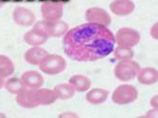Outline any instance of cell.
<instances>
[{"label": "cell", "mask_w": 158, "mask_h": 118, "mask_svg": "<svg viewBox=\"0 0 158 118\" xmlns=\"http://www.w3.org/2000/svg\"><path fill=\"white\" fill-rule=\"evenodd\" d=\"M64 53L77 62H95L108 56L114 46V35L107 26L85 23L69 29L64 36Z\"/></svg>", "instance_id": "obj_1"}, {"label": "cell", "mask_w": 158, "mask_h": 118, "mask_svg": "<svg viewBox=\"0 0 158 118\" xmlns=\"http://www.w3.org/2000/svg\"><path fill=\"white\" fill-rule=\"evenodd\" d=\"M39 69L46 75L56 76L63 73L66 66L65 59L58 54H48L39 63Z\"/></svg>", "instance_id": "obj_2"}, {"label": "cell", "mask_w": 158, "mask_h": 118, "mask_svg": "<svg viewBox=\"0 0 158 118\" xmlns=\"http://www.w3.org/2000/svg\"><path fill=\"white\" fill-rule=\"evenodd\" d=\"M33 26L44 31L48 36V38L64 37L69 31V25L62 19L56 21H37L34 23Z\"/></svg>", "instance_id": "obj_3"}, {"label": "cell", "mask_w": 158, "mask_h": 118, "mask_svg": "<svg viewBox=\"0 0 158 118\" xmlns=\"http://www.w3.org/2000/svg\"><path fill=\"white\" fill-rule=\"evenodd\" d=\"M140 65L137 62L132 60L119 61L114 68V74L119 81L129 82L134 80L140 69Z\"/></svg>", "instance_id": "obj_4"}, {"label": "cell", "mask_w": 158, "mask_h": 118, "mask_svg": "<svg viewBox=\"0 0 158 118\" xmlns=\"http://www.w3.org/2000/svg\"><path fill=\"white\" fill-rule=\"evenodd\" d=\"M138 97V91L134 85L121 84L114 90L112 101L117 105H128L135 102Z\"/></svg>", "instance_id": "obj_5"}, {"label": "cell", "mask_w": 158, "mask_h": 118, "mask_svg": "<svg viewBox=\"0 0 158 118\" xmlns=\"http://www.w3.org/2000/svg\"><path fill=\"white\" fill-rule=\"evenodd\" d=\"M114 35V43L118 47L125 48H133L140 42V34L132 27L124 26L119 28Z\"/></svg>", "instance_id": "obj_6"}, {"label": "cell", "mask_w": 158, "mask_h": 118, "mask_svg": "<svg viewBox=\"0 0 158 118\" xmlns=\"http://www.w3.org/2000/svg\"><path fill=\"white\" fill-rule=\"evenodd\" d=\"M40 10L43 20H60L64 15V3L60 0H47L42 3Z\"/></svg>", "instance_id": "obj_7"}, {"label": "cell", "mask_w": 158, "mask_h": 118, "mask_svg": "<svg viewBox=\"0 0 158 118\" xmlns=\"http://www.w3.org/2000/svg\"><path fill=\"white\" fill-rule=\"evenodd\" d=\"M84 18L86 23L98 24L104 26H109L112 23V18L109 12L100 7H91L85 10Z\"/></svg>", "instance_id": "obj_8"}, {"label": "cell", "mask_w": 158, "mask_h": 118, "mask_svg": "<svg viewBox=\"0 0 158 118\" xmlns=\"http://www.w3.org/2000/svg\"><path fill=\"white\" fill-rule=\"evenodd\" d=\"M11 16L14 23L23 27L31 26L36 22L35 13L31 9L23 6H17L14 8Z\"/></svg>", "instance_id": "obj_9"}, {"label": "cell", "mask_w": 158, "mask_h": 118, "mask_svg": "<svg viewBox=\"0 0 158 118\" xmlns=\"http://www.w3.org/2000/svg\"><path fill=\"white\" fill-rule=\"evenodd\" d=\"M21 80L24 83L26 89L37 90L43 87L45 83V78L42 74L35 70H28L22 74Z\"/></svg>", "instance_id": "obj_10"}, {"label": "cell", "mask_w": 158, "mask_h": 118, "mask_svg": "<svg viewBox=\"0 0 158 118\" xmlns=\"http://www.w3.org/2000/svg\"><path fill=\"white\" fill-rule=\"evenodd\" d=\"M110 10L117 16H128L135 10V4L132 0H114L109 5Z\"/></svg>", "instance_id": "obj_11"}, {"label": "cell", "mask_w": 158, "mask_h": 118, "mask_svg": "<svg viewBox=\"0 0 158 118\" xmlns=\"http://www.w3.org/2000/svg\"><path fill=\"white\" fill-rule=\"evenodd\" d=\"M48 36L44 32L40 31L36 27H32L31 31L25 33L24 35V41L27 45L31 47H41L48 42Z\"/></svg>", "instance_id": "obj_12"}, {"label": "cell", "mask_w": 158, "mask_h": 118, "mask_svg": "<svg viewBox=\"0 0 158 118\" xmlns=\"http://www.w3.org/2000/svg\"><path fill=\"white\" fill-rule=\"evenodd\" d=\"M16 103L24 109H34L39 107L36 96H35V90L31 89H25L18 95H16L15 97Z\"/></svg>", "instance_id": "obj_13"}, {"label": "cell", "mask_w": 158, "mask_h": 118, "mask_svg": "<svg viewBox=\"0 0 158 118\" xmlns=\"http://www.w3.org/2000/svg\"><path fill=\"white\" fill-rule=\"evenodd\" d=\"M48 52L41 47H31L24 54V60L26 63L31 65H39L41 61L44 59Z\"/></svg>", "instance_id": "obj_14"}, {"label": "cell", "mask_w": 158, "mask_h": 118, "mask_svg": "<svg viewBox=\"0 0 158 118\" xmlns=\"http://www.w3.org/2000/svg\"><path fill=\"white\" fill-rule=\"evenodd\" d=\"M137 81L142 85H152L158 80V71L153 67L140 68L137 76Z\"/></svg>", "instance_id": "obj_15"}, {"label": "cell", "mask_w": 158, "mask_h": 118, "mask_svg": "<svg viewBox=\"0 0 158 118\" xmlns=\"http://www.w3.org/2000/svg\"><path fill=\"white\" fill-rule=\"evenodd\" d=\"M109 96V92L103 88H93L89 89L85 95V100L89 104L92 105H99L104 103Z\"/></svg>", "instance_id": "obj_16"}, {"label": "cell", "mask_w": 158, "mask_h": 118, "mask_svg": "<svg viewBox=\"0 0 158 118\" xmlns=\"http://www.w3.org/2000/svg\"><path fill=\"white\" fill-rule=\"evenodd\" d=\"M36 100L39 106H49L56 102L57 97L53 90L48 88H39L35 90Z\"/></svg>", "instance_id": "obj_17"}, {"label": "cell", "mask_w": 158, "mask_h": 118, "mask_svg": "<svg viewBox=\"0 0 158 118\" xmlns=\"http://www.w3.org/2000/svg\"><path fill=\"white\" fill-rule=\"evenodd\" d=\"M68 83H70L73 86V88L75 89L76 92L79 93H84L87 92L92 85L91 79L86 77L84 75H80V74H77V75H73L68 80Z\"/></svg>", "instance_id": "obj_18"}, {"label": "cell", "mask_w": 158, "mask_h": 118, "mask_svg": "<svg viewBox=\"0 0 158 118\" xmlns=\"http://www.w3.org/2000/svg\"><path fill=\"white\" fill-rule=\"evenodd\" d=\"M53 91L55 93L57 99H60V100L70 99L76 94L75 89L70 83H60L54 87Z\"/></svg>", "instance_id": "obj_19"}, {"label": "cell", "mask_w": 158, "mask_h": 118, "mask_svg": "<svg viewBox=\"0 0 158 118\" xmlns=\"http://www.w3.org/2000/svg\"><path fill=\"white\" fill-rule=\"evenodd\" d=\"M4 88L11 95H18L23 90L26 89L24 83L22 82L20 78L17 77H9L5 80Z\"/></svg>", "instance_id": "obj_20"}, {"label": "cell", "mask_w": 158, "mask_h": 118, "mask_svg": "<svg viewBox=\"0 0 158 118\" xmlns=\"http://www.w3.org/2000/svg\"><path fill=\"white\" fill-rule=\"evenodd\" d=\"M15 66L13 62L6 55L0 54V77L7 79L14 73Z\"/></svg>", "instance_id": "obj_21"}, {"label": "cell", "mask_w": 158, "mask_h": 118, "mask_svg": "<svg viewBox=\"0 0 158 118\" xmlns=\"http://www.w3.org/2000/svg\"><path fill=\"white\" fill-rule=\"evenodd\" d=\"M114 57L117 61H126V60H132L135 56V52L133 48H125L117 47L113 50Z\"/></svg>", "instance_id": "obj_22"}, {"label": "cell", "mask_w": 158, "mask_h": 118, "mask_svg": "<svg viewBox=\"0 0 158 118\" xmlns=\"http://www.w3.org/2000/svg\"><path fill=\"white\" fill-rule=\"evenodd\" d=\"M150 35L153 40H158V22L156 21L150 29Z\"/></svg>", "instance_id": "obj_23"}, {"label": "cell", "mask_w": 158, "mask_h": 118, "mask_svg": "<svg viewBox=\"0 0 158 118\" xmlns=\"http://www.w3.org/2000/svg\"><path fill=\"white\" fill-rule=\"evenodd\" d=\"M150 105L152 109L154 110H158V95H154L151 100H150Z\"/></svg>", "instance_id": "obj_24"}, {"label": "cell", "mask_w": 158, "mask_h": 118, "mask_svg": "<svg viewBox=\"0 0 158 118\" xmlns=\"http://www.w3.org/2000/svg\"><path fill=\"white\" fill-rule=\"evenodd\" d=\"M59 117L61 118H73V117H79V115L73 112H64L61 114H59Z\"/></svg>", "instance_id": "obj_25"}, {"label": "cell", "mask_w": 158, "mask_h": 118, "mask_svg": "<svg viewBox=\"0 0 158 118\" xmlns=\"http://www.w3.org/2000/svg\"><path fill=\"white\" fill-rule=\"evenodd\" d=\"M157 111L158 110H154V109H152L151 111H149L144 116H147V117H152V118H157Z\"/></svg>", "instance_id": "obj_26"}, {"label": "cell", "mask_w": 158, "mask_h": 118, "mask_svg": "<svg viewBox=\"0 0 158 118\" xmlns=\"http://www.w3.org/2000/svg\"><path fill=\"white\" fill-rule=\"evenodd\" d=\"M4 83H5V79L0 77V90L4 88Z\"/></svg>", "instance_id": "obj_27"}, {"label": "cell", "mask_w": 158, "mask_h": 118, "mask_svg": "<svg viewBox=\"0 0 158 118\" xmlns=\"http://www.w3.org/2000/svg\"><path fill=\"white\" fill-rule=\"evenodd\" d=\"M5 4V0H0V8H2Z\"/></svg>", "instance_id": "obj_28"}, {"label": "cell", "mask_w": 158, "mask_h": 118, "mask_svg": "<svg viewBox=\"0 0 158 118\" xmlns=\"http://www.w3.org/2000/svg\"><path fill=\"white\" fill-rule=\"evenodd\" d=\"M4 117H6V114L3 112H0V118H4Z\"/></svg>", "instance_id": "obj_29"}]
</instances>
